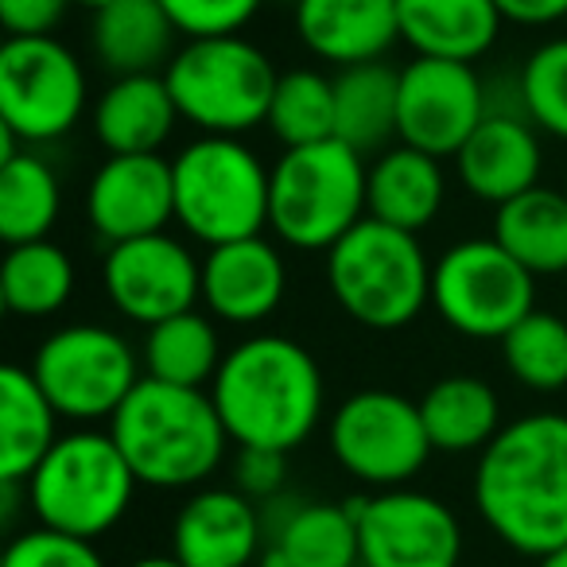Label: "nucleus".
<instances>
[{"label": "nucleus", "instance_id": "obj_11", "mask_svg": "<svg viewBox=\"0 0 567 567\" xmlns=\"http://www.w3.org/2000/svg\"><path fill=\"white\" fill-rule=\"evenodd\" d=\"M86 66L55 35H20L0 48V128L20 144L63 141L86 113Z\"/></svg>", "mask_w": 567, "mask_h": 567}, {"label": "nucleus", "instance_id": "obj_46", "mask_svg": "<svg viewBox=\"0 0 567 567\" xmlns=\"http://www.w3.org/2000/svg\"><path fill=\"white\" fill-rule=\"evenodd\" d=\"M292 4H296V0H292Z\"/></svg>", "mask_w": 567, "mask_h": 567}, {"label": "nucleus", "instance_id": "obj_6", "mask_svg": "<svg viewBox=\"0 0 567 567\" xmlns=\"http://www.w3.org/2000/svg\"><path fill=\"white\" fill-rule=\"evenodd\" d=\"M136 474L110 432L79 427L59 435L35 474L24 482L28 509L43 528L97 540L128 513L136 497Z\"/></svg>", "mask_w": 567, "mask_h": 567}, {"label": "nucleus", "instance_id": "obj_9", "mask_svg": "<svg viewBox=\"0 0 567 567\" xmlns=\"http://www.w3.org/2000/svg\"><path fill=\"white\" fill-rule=\"evenodd\" d=\"M32 378L74 424L113 420L144 381V362L125 334L102 323H71L51 331L32 358Z\"/></svg>", "mask_w": 567, "mask_h": 567}, {"label": "nucleus", "instance_id": "obj_17", "mask_svg": "<svg viewBox=\"0 0 567 567\" xmlns=\"http://www.w3.org/2000/svg\"><path fill=\"white\" fill-rule=\"evenodd\" d=\"M260 551V505L234 486L195 489L172 520V556L183 567H249Z\"/></svg>", "mask_w": 567, "mask_h": 567}, {"label": "nucleus", "instance_id": "obj_7", "mask_svg": "<svg viewBox=\"0 0 567 567\" xmlns=\"http://www.w3.org/2000/svg\"><path fill=\"white\" fill-rule=\"evenodd\" d=\"M175 221L198 245H229L260 237L268 226L272 167L237 136H198L172 159Z\"/></svg>", "mask_w": 567, "mask_h": 567}, {"label": "nucleus", "instance_id": "obj_25", "mask_svg": "<svg viewBox=\"0 0 567 567\" xmlns=\"http://www.w3.org/2000/svg\"><path fill=\"white\" fill-rule=\"evenodd\" d=\"M59 412L24 365L0 370V482L24 486L59 443Z\"/></svg>", "mask_w": 567, "mask_h": 567}, {"label": "nucleus", "instance_id": "obj_24", "mask_svg": "<svg viewBox=\"0 0 567 567\" xmlns=\"http://www.w3.org/2000/svg\"><path fill=\"white\" fill-rule=\"evenodd\" d=\"M443 195H447L443 159L427 156V152L393 144L370 164L365 203H370V218L385 221V226L420 234L440 218Z\"/></svg>", "mask_w": 567, "mask_h": 567}, {"label": "nucleus", "instance_id": "obj_28", "mask_svg": "<svg viewBox=\"0 0 567 567\" xmlns=\"http://www.w3.org/2000/svg\"><path fill=\"white\" fill-rule=\"evenodd\" d=\"M334 141L354 152H385L396 141L401 117V71L389 63H362L334 74Z\"/></svg>", "mask_w": 567, "mask_h": 567}, {"label": "nucleus", "instance_id": "obj_45", "mask_svg": "<svg viewBox=\"0 0 567 567\" xmlns=\"http://www.w3.org/2000/svg\"><path fill=\"white\" fill-rule=\"evenodd\" d=\"M564 195H567V183H564Z\"/></svg>", "mask_w": 567, "mask_h": 567}, {"label": "nucleus", "instance_id": "obj_26", "mask_svg": "<svg viewBox=\"0 0 567 567\" xmlns=\"http://www.w3.org/2000/svg\"><path fill=\"white\" fill-rule=\"evenodd\" d=\"M175 24L159 9V0H117L110 9L94 12L90 43L94 55L113 79L125 74H164L172 63Z\"/></svg>", "mask_w": 567, "mask_h": 567}, {"label": "nucleus", "instance_id": "obj_22", "mask_svg": "<svg viewBox=\"0 0 567 567\" xmlns=\"http://www.w3.org/2000/svg\"><path fill=\"white\" fill-rule=\"evenodd\" d=\"M179 105L164 74L113 79L94 102V136L110 156H152L167 144Z\"/></svg>", "mask_w": 567, "mask_h": 567}, {"label": "nucleus", "instance_id": "obj_15", "mask_svg": "<svg viewBox=\"0 0 567 567\" xmlns=\"http://www.w3.org/2000/svg\"><path fill=\"white\" fill-rule=\"evenodd\" d=\"M486 82L471 63L412 59L401 71L396 141L435 159H455L486 121Z\"/></svg>", "mask_w": 567, "mask_h": 567}, {"label": "nucleus", "instance_id": "obj_36", "mask_svg": "<svg viewBox=\"0 0 567 567\" xmlns=\"http://www.w3.org/2000/svg\"><path fill=\"white\" fill-rule=\"evenodd\" d=\"M265 0H159V9L183 40H221L241 35L252 24Z\"/></svg>", "mask_w": 567, "mask_h": 567}, {"label": "nucleus", "instance_id": "obj_18", "mask_svg": "<svg viewBox=\"0 0 567 567\" xmlns=\"http://www.w3.org/2000/svg\"><path fill=\"white\" fill-rule=\"evenodd\" d=\"M288 292V265L265 237H245L203 257V303L229 327L265 323Z\"/></svg>", "mask_w": 567, "mask_h": 567}, {"label": "nucleus", "instance_id": "obj_33", "mask_svg": "<svg viewBox=\"0 0 567 567\" xmlns=\"http://www.w3.org/2000/svg\"><path fill=\"white\" fill-rule=\"evenodd\" d=\"M334 117H339L334 113V79L300 66V71L280 74L265 125L284 148H308V144L334 141Z\"/></svg>", "mask_w": 567, "mask_h": 567}, {"label": "nucleus", "instance_id": "obj_16", "mask_svg": "<svg viewBox=\"0 0 567 567\" xmlns=\"http://www.w3.org/2000/svg\"><path fill=\"white\" fill-rule=\"evenodd\" d=\"M86 221L105 245L164 234L175 221V175L172 159L110 156L86 187Z\"/></svg>", "mask_w": 567, "mask_h": 567}, {"label": "nucleus", "instance_id": "obj_27", "mask_svg": "<svg viewBox=\"0 0 567 567\" xmlns=\"http://www.w3.org/2000/svg\"><path fill=\"white\" fill-rule=\"evenodd\" d=\"M416 404L432 451H443V455H471V451L482 455L505 427L497 393L471 373L440 378L435 385H427V393Z\"/></svg>", "mask_w": 567, "mask_h": 567}, {"label": "nucleus", "instance_id": "obj_42", "mask_svg": "<svg viewBox=\"0 0 567 567\" xmlns=\"http://www.w3.org/2000/svg\"><path fill=\"white\" fill-rule=\"evenodd\" d=\"M128 567H183L175 556H141V559H133Z\"/></svg>", "mask_w": 567, "mask_h": 567}, {"label": "nucleus", "instance_id": "obj_1", "mask_svg": "<svg viewBox=\"0 0 567 567\" xmlns=\"http://www.w3.org/2000/svg\"><path fill=\"white\" fill-rule=\"evenodd\" d=\"M474 509L520 556L567 544V416L528 412L497 432L474 463Z\"/></svg>", "mask_w": 567, "mask_h": 567}, {"label": "nucleus", "instance_id": "obj_4", "mask_svg": "<svg viewBox=\"0 0 567 567\" xmlns=\"http://www.w3.org/2000/svg\"><path fill=\"white\" fill-rule=\"evenodd\" d=\"M370 164L342 141L284 148L268 183V229L300 252H331L370 218Z\"/></svg>", "mask_w": 567, "mask_h": 567}, {"label": "nucleus", "instance_id": "obj_2", "mask_svg": "<svg viewBox=\"0 0 567 567\" xmlns=\"http://www.w3.org/2000/svg\"><path fill=\"white\" fill-rule=\"evenodd\" d=\"M234 447L292 455L316 435L327 409L323 370L308 347L284 334H252L226 350L210 385Z\"/></svg>", "mask_w": 567, "mask_h": 567}, {"label": "nucleus", "instance_id": "obj_8", "mask_svg": "<svg viewBox=\"0 0 567 567\" xmlns=\"http://www.w3.org/2000/svg\"><path fill=\"white\" fill-rule=\"evenodd\" d=\"M179 117L203 136H241L265 125L276 94L272 59L245 35L187 40L164 66Z\"/></svg>", "mask_w": 567, "mask_h": 567}, {"label": "nucleus", "instance_id": "obj_44", "mask_svg": "<svg viewBox=\"0 0 567 567\" xmlns=\"http://www.w3.org/2000/svg\"><path fill=\"white\" fill-rule=\"evenodd\" d=\"M71 4H79V9H86V12H102V9H110V4H117V0H71Z\"/></svg>", "mask_w": 567, "mask_h": 567}, {"label": "nucleus", "instance_id": "obj_10", "mask_svg": "<svg viewBox=\"0 0 567 567\" xmlns=\"http://www.w3.org/2000/svg\"><path fill=\"white\" fill-rule=\"evenodd\" d=\"M432 308L463 339L502 342L536 311V276L494 237L455 241L432 268Z\"/></svg>", "mask_w": 567, "mask_h": 567}, {"label": "nucleus", "instance_id": "obj_38", "mask_svg": "<svg viewBox=\"0 0 567 567\" xmlns=\"http://www.w3.org/2000/svg\"><path fill=\"white\" fill-rule=\"evenodd\" d=\"M288 482V455L268 447H237L234 455V489H241L249 502L265 505L284 494Z\"/></svg>", "mask_w": 567, "mask_h": 567}, {"label": "nucleus", "instance_id": "obj_30", "mask_svg": "<svg viewBox=\"0 0 567 567\" xmlns=\"http://www.w3.org/2000/svg\"><path fill=\"white\" fill-rule=\"evenodd\" d=\"M221 339L218 327L203 311H183L144 331L141 362L144 378L167 381V385L203 389L214 385L221 370Z\"/></svg>", "mask_w": 567, "mask_h": 567}, {"label": "nucleus", "instance_id": "obj_29", "mask_svg": "<svg viewBox=\"0 0 567 567\" xmlns=\"http://www.w3.org/2000/svg\"><path fill=\"white\" fill-rule=\"evenodd\" d=\"M494 241L533 276L567 272V195L533 187L513 203L497 206Z\"/></svg>", "mask_w": 567, "mask_h": 567}, {"label": "nucleus", "instance_id": "obj_12", "mask_svg": "<svg viewBox=\"0 0 567 567\" xmlns=\"http://www.w3.org/2000/svg\"><path fill=\"white\" fill-rule=\"evenodd\" d=\"M327 447L350 478L373 489H401L432 458L420 404L393 389H362L334 409Z\"/></svg>", "mask_w": 567, "mask_h": 567}, {"label": "nucleus", "instance_id": "obj_31", "mask_svg": "<svg viewBox=\"0 0 567 567\" xmlns=\"http://www.w3.org/2000/svg\"><path fill=\"white\" fill-rule=\"evenodd\" d=\"M74 260L63 245L32 241L12 245L0 265V296L17 319H51L71 303L74 296Z\"/></svg>", "mask_w": 567, "mask_h": 567}, {"label": "nucleus", "instance_id": "obj_21", "mask_svg": "<svg viewBox=\"0 0 567 567\" xmlns=\"http://www.w3.org/2000/svg\"><path fill=\"white\" fill-rule=\"evenodd\" d=\"M265 544L288 556L292 567H362L358 517L347 502H303L288 494L260 505Z\"/></svg>", "mask_w": 567, "mask_h": 567}, {"label": "nucleus", "instance_id": "obj_20", "mask_svg": "<svg viewBox=\"0 0 567 567\" xmlns=\"http://www.w3.org/2000/svg\"><path fill=\"white\" fill-rule=\"evenodd\" d=\"M292 24L303 48L339 71L381 63L401 40L396 0H296Z\"/></svg>", "mask_w": 567, "mask_h": 567}, {"label": "nucleus", "instance_id": "obj_35", "mask_svg": "<svg viewBox=\"0 0 567 567\" xmlns=\"http://www.w3.org/2000/svg\"><path fill=\"white\" fill-rule=\"evenodd\" d=\"M520 102L525 117L540 133L567 141V35L548 40L520 66Z\"/></svg>", "mask_w": 567, "mask_h": 567}, {"label": "nucleus", "instance_id": "obj_5", "mask_svg": "<svg viewBox=\"0 0 567 567\" xmlns=\"http://www.w3.org/2000/svg\"><path fill=\"white\" fill-rule=\"evenodd\" d=\"M432 268L416 234L362 218L327 252V288L354 323L401 331L432 303Z\"/></svg>", "mask_w": 567, "mask_h": 567}, {"label": "nucleus", "instance_id": "obj_34", "mask_svg": "<svg viewBox=\"0 0 567 567\" xmlns=\"http://www.w3.org/2000/svg\"><path fill=\"white\" fill-rule=\"evenodd\" d=\"M505 370L533 393L567 389V323L551 311H528L502 339Z\"/></svg>", "mask_w": 567, "mask_h": 567}, {"label": "nucleus", "instance_id": "obj_32", "mask_svg": "<svg viewBox=\"0 0 567 567\" xmlns=\"http://www.w3.org/2000/svg\"><path fill=\"white\" fill-rule=\"evenodd\" d=\"M63 190L51 164L35 152L0 159V237L12 245L48 241L59 221Z\"/></svg>", "mask_w": 567, "mask_h": 567}, {"label": "nucleus", "instance_id": "obj_43", "mask_svg": "<svg viewBox=\"0 0 567 567\" xmlns=\"http://www.w3.org/2000/svg\"><path fill=\"white\" fill-rule=\"evenodd\" d=\"M536 567H567V544L564 548H556V551H548V556H540V564Z\"/></svg>", "mask_w": 567, "mask_h": 567}, {"label": "nucleus", "instance_id": "obj_19", "mask_svg": "<svg viewBox=\"0 0 567 567\" xmlns=\"http://www.w3.org/2000/svg\"><path fill=\"white\" fill-rule=\"evenodd\" d=\"M455 172L474 198L497 206L540 187L544 144L540 128L520 113H486L474 136L455 156Z\"/></svg>", "mask_w": 567, "mask_h": 567}, {"label": "nucleus", "instance_id": "obj_3", "mask_svg": "<svg viewBox=\"0 0 567 567\" xmlns=\"http://www.w3.org/2000/svg\"><path fill=\"white\" fill-rule=\"evenodd\" d=\"M110 435L136 482L156 489L203 486L229 451V432L210 393L152 378H144L117 409Z\"/></svg>", "mask_w": 567, "mask_h": 567}, {"label": "nucleus", "instance_id": "obj_14", "mask_svg": "<svg viewBox=\"0 0 567 567\" xmlns=\"http://www.w3.org/2000/svg\"><path fill=\"white\" fill-rule=\"evenodd\" d=\"M102 288L117 316L148 331L203 303V260L179 237H136L105 249Z\"/></svg>", "mask_w": 567, "mask_h": 567}, {"label": "nucleus", "instance_id": "obj_40", "mask_svg": "<svg viewBox=\"0 0 567 567\" xmlns=\"http://www.w3.org/2000/svg\"><path fill=\"white\" fill-rule=\"evenodd\" d=\"M505 24L520 28H548L567 20V0H494Z\"/></svg>", "mask_w": 567, "mask_h": 567}, {"label": "nucleus", "instance_id": "obj_39", "mask_svg": "<svg viewBox=\"0 0 567 567\" xmlns=\"http://www.w3.org/2000/svg\"><path fill=\"white\" fill-rule=\"evenodd\" d=\"M71 0H0V24L9 40L20 35H55Z\"/></svg>", "mask_w": 567, "mask_h": 567}, {"label": "nucleus", "instance_id": "obj_13", "mask_svg": "<svg viewBox=\"0 0 567 567\" xmlns=\"http://www.w3.org/2000/svg\"><path fill=\"white\" fill-rule=\"evenodd\" d=\"M362 567H458L463 525L455 509L424 489H378L350 497Z\"/></svg>", "mask_w": 567, "mask_h": 567}, {"label": "nucleus", "instance_id": "obj_23", "mask_svg": "<svg viewBox=\"0 0 567 567\" xmlns=\"http://www.w3.org/2000/svg\"><path fill=\"white\" fill-rule=\"evenodd\" d=\"M401 40L420 59L471 63L502 35V12L494 0H396Z\"/></svg>", "mask_w": 567, "mask_h": 567}, {"label": "nucleus", "instance_id": "obj_37", "mask_svg": "<svg viewBox=\"0 0 567 567\" xmlns=\"http://www.w3.org/2000/svg\"><path fill=\"white\" fill-rule=\"evenodd\" d=\"M0 567H105V559L94 548V540H82V536H66L40 525L20 533L9 544Z\"/></svg>", "mask_w": 567, "mask_h": 567}, {"label": "nucleus", "instance_id": "obj_41", "mask_svg": "<svg viewBox=\"0 0 567 567\" xmlns=\"http://www.w3.org/2000/svg\"><path fill=\"white\" fill-rule=\"evenodd\" d=\"M257 567H292V564H288V556H284V551L276 548V544H265V551H260Z\"/></svg>", "mask_w": 567, "mask_h": 567}]
</instances>
